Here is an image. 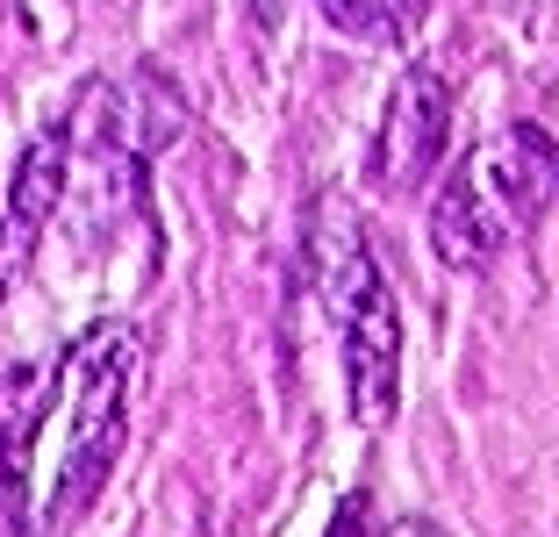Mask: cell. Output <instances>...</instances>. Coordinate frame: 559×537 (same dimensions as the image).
<instances>
[{
    "mask_svg": "<svg viewBox=\"0 0 559 537\" xmlns=\"http://www.w3.org/2000/svg\"><path fill=\"white\" fill-rule=\"evenodd\" d=\"M323 537H366V494H345V509L330 516Z\"/></svg>",
    "mask_w": 559,
    "mask_h": 537,
    "instance_id": "8",
    "label": "cell"
},
{
    "mask_svg": "<svg viewBox=\"0 0 559 537\" xmlns=\"http://www.w3.org/2000/svg\"><path fill=\"white\" fill-rule=\"evenodd\" d=\"M66 165H72V136L66 130H36L29 151H22L15 179H8V223H0V301L29 273L36 244H44L50 215H58V194H66Z\"/></svg>",
    "mask_w": 559,
    "mask_h": 537,
    "instance_id": "5",
    "label": "cell"
},
{
    "mask_svg": "<svg viewBox=\"0 0 559 537\" xmlns=\"http://www.w3.org/2000/svg\"><path fill=\"white\" fill-rule=\"evenodd\" d=\"M309 273H316L323 309L345 330L352 416L366 430H380L402 394V309L388 294V279H380L373 251H366V223L345 194H316L309 208Z\"/></svg>",
    "mask_w": 559,
    "mask_h": 537,
    "instance_id": "1",
    "label": "cell"
},
{
    "mask_svg": "<svg viewBox=\"0 0 559 537\" xmlns=\"http://www.w3.org/2000/svg\"><path fill=\"white\" fill-rule=\"evenodd\" d=\"M552 136L538 122H516L510 136L466 151L452 172H444L438 201H430V244L444 265L480 273V265L502 259L516 229H531L552 201Z\"/></svg>",
    "mask_w": 559,
    "mask_h": 537,
    "instance_id": "2",
    "label": "cell"
},
{
    "mask_svg": "<svg viewBox=\"0 0 559 537\" xmlns=\"http://www.w3.org/2000/svg\"><path fill=\"white\" fill-rule=\"evenodd\" d=\"M388 537H438V530H430L424 516H402V523H395V530H388Z\"/></svg>",
    "mask_w": 559,
    "mask_h": 537,
    "instance_id": "9",
    "label": "cell"
},
{
    "mask_svg": "<svg viewBox=\"0 0 559 537\" xmlns=\"http://www.w3.org/2000/svg\"><path fill=\"white\" fill-rule=\"evenodd\" d=\"M58 366H15L0 373V537H22V480H29V444L50 408Z\"/></svg>",
    "mask_w": 559,
    "mask_h": 537,
    "instance_id": "6",
    "label": "cell"
},
{
    "mask_svg": "<svg viewBox=\"0 0 559 537\" xmlns=\"http://www.w3.org/2000/svg\"><path fill=\"white\" fill-rule=\"evenodd\" d=\"M72 373V423L66 452H58V488H50V523L66 530L100 502V488L116 480L122 438H130V373H136V337L130 323H94L66 351Z\"/></svg>",
    "mask_w": 559,
    "mask_h": 537,
    "instance_id": "3",
    "label": "cell"
},
{
    "mask_svg": "<svg viewBox=\"0 0 559 537\" xmlns=\"http://www.w3.org/2000/svg\"><path fill=\"white\" fill-rule=\"evenodd\" d=\"M444 136H452V86L438 65H409L402 86L388 94L373 136V187L380 194H416L444 165Z\"/></svg>",
    "mask_w": 559,
    "mask_h": 537,
    "instance_id": "4",
    "label": "cell"
},
{
    "mask_svg": "<svg viewBox=\"0 0 559 537\" xmlns=\"http://www.w3.org/2000/svg\"><path fill=\"white\" fill-rule=\"evenodd\" d=\"M323 8V22H337L345 36H373V44H395V36L416 29V15H424L430 0H316Z\"/></svg>",
    "mask_w": 559,
    "mask_h": 537,
    "instance_id": "7",
    "label": "cell"
}]
</instances>
